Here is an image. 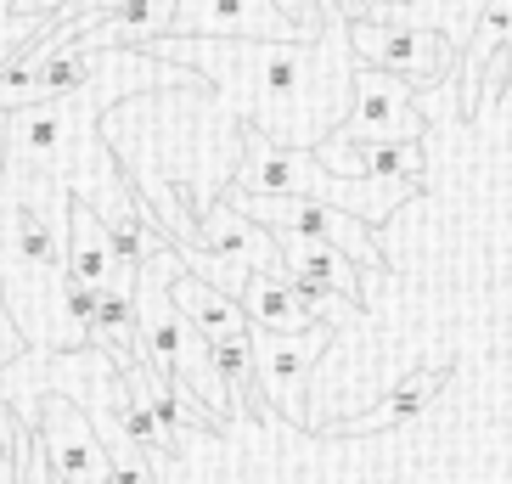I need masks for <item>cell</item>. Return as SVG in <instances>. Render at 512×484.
I'll return each instance as SVG.
<instances>
[{"label":"cell","instance_id":"obj_1","mask_svg":"<svg viewBox=\"0 0 512 484\" xmlns=\"http://www.w3.org/2000/svg\"><path fill=\"white\" fill-rule=\"evenodd\" d=\"M242 169H237V192H299V197H321L338 209L361 214V220H383L394 214L406 197L422 192V181H383V175H332L327 164H316V152L293 147V141L265 136L259 124L242 130Z\"/></svg>","mask_w":512,"mask_h":484},{"label":"cell","instance_id":"obj_2","mask_svg":"<svg viewBox=\"0 0 512 484\" xmlns=\"http://www.w3.org/2000/svg\"><path fill=\"white\" fill-rule=\"evenodd\" d=\"M231 203H237L242 214H254L259 226L321 237V242H332V248H344V254L355 259V265H366V271H389V259H383V248H377V237H372V220L338 209V203L299 197V192H237V186H231Z\"/></svg>","mask_w":512,"mask_h":484},{"label":"cell","instance_id":"obj_3","mask_svg":"<svg viewBox=\"0 0 512 484\" xmlns=\"http://www.w3.org/2000/svg\"><path fill=\"white\" fill-rule=\"evenodd\" d=\"M422 130H428V119L417 113L411 79L355 57V96H349V113L338 119L332 141H344V147H377V141H422Z\"/></svg>","mask_w":512,"mask_h":484},{"label":"cell","instance_id":"obj_4","mask_svg":"<svg viewBox=\"0 0 512 484\" xmlns=\"http://www.w3.org/2000/svg\"><path fill=\"white\" fill-rule=\"evenodd\" d=\"M349 46L361 62H377L389 74L411 79V85H428V79H451L456 74V57L462 51L434 29H406V23H366L355 17L349 23Z\"/></svg>","mask_w":512,"mask_h":484},{"label":"cell","instance_id":"obj_5","mask_svg":"<svg viewBox=\"0 0 512 484\" xmlns=\"http://www.w3.org/2000/svg\"><path fill=\"white\" fill-rule=\"evenodd\" d=\"M332 327L316 321V327H304V333H276V327H254V366H259V389L282 411L287 423H310L304 417V372L316 361L321 349H327Z\"/></svg>","mask_w":512,"mask_h":484},{"label":"cell","instance_id":"obj_6","mask_svg":"<svg viewBox=\"0 0 512 484\" xmlns=\"http://www.w3.org/2000/svg\"><path fill=\"white\" fill-rule=\"evenodd\" d=\"M40 439H46V456H51V468H57L62 484H107V451H102V439H96V423L79 411L74 394H62V389H46L40 394Z\"/></svg>","mask_w":512,"mask_h":484},{"label":"cell","instance_id":"obj_7","mask_svg":"<svg viewBox=\"0 0 512 484\" xmlns=\"http://www.w3.org/2000/svg\"><path fill=\"white\" fill-rule=\"evenodd\" d=\"M68 276L91 282V288H130L136 293L141 265L119 259L113 237H107V220L96 203H74L68 209Z\"/></svg>","mask_w":512,"mask_h":484},{"label":"cell","instance_id":"obj_8","mask_svg":"<svg viewBox=\"0 0 512 484\" xmlns=\"http://www.w3.org/2000/svg\"><path fill=\"white\" fill-rule=\"evenodd\" d=\"M169 293H175V304L197 321V333L203 338H254V316H248L242 293L220 288V282L186 271V265L169 276Z\"/></svg>","mask_w":512,"mask_h":484},{"label":"cell","instance_id":"obj_9","mask_svg":"<svg viewBox=\"0 0 512 484\" xmlns=\"http://www.w3.org/2000/svg\"><path fill=\"white\" fill-rule=\"evenodd\" d=\"M6 242L40 271H68V220L57 214V203L46 192L12 203V237Z\"/></svg>","mask_w":512,"mask_h":484},{"label":"cell","instance_id":"obj_10","mask_svg":"<svg viewBox=\"0 0 512 484\" xmlns=\"http://www.w3.org/2000/svg\"><path fill=\"white\" fill-rule=\"evenodd\" d=\"M242 304H248V316L254 327H276V333H304V327H316V316L304 310L299 288H293V276L276 265V271H254V282L242 288Z\"/></svg>","mask_w":512,"mask_h":484},{"label":"cell","instance_id":"obj_11","mask_svg":"<svg viewBox=\"0 0 512 484\" xmlns=\"http://www.w3.org/2000/svg\"><path fill=\"white\" fill-rule=\"evenodd\" d=\"M445 378H451V366H422V372H411L400 389L383 400V406H372L366 417H355V423H338L332 434H377V428H400V423H417L422 406L434 400L439 389H445Z\"/></svg>","mask_w":512,"mask_h":484},{"label":"cell","instance_id":"obj_12","mask_svg":"<svg viewBox=\"0 0 512 484\" xmlns=\"http://www.w3.org/2000/svg\"><path fill=\"white\" fill-rule=\"evenodd\" d=\"M501 46H512V0H490V12L479 17V29H473V46L456 57V74H462V107L484 102V62L496 57Z\"/></svg>","mask_w":512,"mask_h":484},{"label":"cell","instance_id":"obj_13","mask_svg":"<svg viewBox=\"0 0 512 484\" xmlns=\"http://www.w3.org/2000/svg\"><path fill=\"white\" fill-rule=\"evenodd\" d=\"M422 169H428L422 141H377V147H366V175H383V181H422Z\"/></svg>","mask_w":512,"mask_h":484},{"label":"cell","instance_id":"obj_14","mask_svg":"<svg viewBox=\"0 0 512 484\" xmlns=\"http://www.w3.org/2000/svg\"><path fill=\"white\" fill-rule=\"evenodd\" d=\"M23 349H29V333H23V321H17L12 299H6V282H0V366L17 361Z\"/></svg>","mask_w":512,"mask_h":484},{"label":"cell","instance_id":"obj_15","mask_svg":"<svg viewBox=\"0 0 512 484\" xmlns=\"http://www.w3.org/2000/svg\"><path fill=\"white\" fill-rule=\"evenodd\" d=\"M107 484H152V468L124 456V462H113V468H107Z\"/></svg>","mask_w":512,"mask_h":484},{"label":"cell","instance_id":"obj_16","mask_svg":"<svg viewBox=\"0 0 512 484\" xmlns=\"http://www.w3.org/2000/svg\"><path fill=\"white\" fill-rule=\"evenodd\" d=\"M17 411H12V400H6V389H0V439H17Z\"/></svg>","mask_w":512,"mask_h":484}]
</instances>
